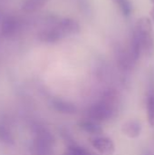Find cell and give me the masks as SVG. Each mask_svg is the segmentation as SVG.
Instances as JSON below:
<instances>
[{
    "mask_svg": "<svg viewBox=\"0 0 154 155\" xmlns=\"http://www.w3.org/2000/svg\"><path fill=\"white\" fill-rule=\"evenodd\" d=\"M115 94L113 92H108L97 103L92 104L87 110V116L89 119L98 123L104 122L113 118L115 114Z\"/></svg>",
    "mask_w": 154,
    "mask_h": 155,
    "instance_id": "obj_1",
    "label": "cell"
},
{
    "mask_svg": "<svg viewBox=\"0 0 154 155\" xmlns=\"http://www.w3.org/2000/svg\"><path fill=\"white\" fill-rule=\"evenodd\" d=\"M133 31L140 39L143 52L147 55H152L154 52V32L151 18L146 16L140 18Z\"/></svg>",
    "mask_w": 154,
    "mask_h": 155,
    "instance_id": "obj_2",
    "label": "cell"
},
{
    "mask_svg": "<svg viewBox=\"0 0 154 155\" xmlns=\"http://www.w3.org/2000/svg\"><path fill=\"white\" fill-rule=\"evenodd\" d=\"M91 143L94 150L103 155H112L115 150L113 142L107 137H95L92 140Z\"/></svg>",
    "mask_w": 154,
    "mask_h": 155,
    "instance_id": "obj_3",
    "label": "cell"
},
{
    "mask_svg": "<svg viewBox=\"0 0 154 155\" xmlns=\"http://www.w3.org/2000/svg\"><path fill=\"white\" fill-rule=\"evenodd\" d=\"M56 25L60 28L65 36L76 35L80 32V25L78 22L72 18H63L58 22Z\"/></svg>",
    "mask_w": 154,
    "mask_h": 155,
    "instance_id": "obj_4",
    "label": "cell"
},
{
    "mask_svg": "<svg viewBox=\"0 0 154 155\" xmlns=\"http://www.w3.org/2000/svg\"><path fill=\"white\" fill-rule=\"evenodd\" d=\"M64 36L65 35L60 30V28L57 25H55L54 27H52V28H49V29H46V30L43 31L40 34L39 38L43 42L56 43V42L60 41L62 38H64Z\"/></svg>",
    "mask_w": 154,
    "mask_h": 155,
    "instance_id": "obj_5",
    "label": "cell"
},
{
    "mask_svg": "<svg viewBox=\"0 0 154 155\" xmlns=\"http://www.w3.org/2000/svg\"><path fill=\"white\" fill-rule=\"evenodd\" d=\"M79 128L85 132L86 134H90L93 135H99L103 133V128L100 124V123L93 121L92 119L86 118L79 122L78 124Z\"/></svg>",
    "mask_w": 154,
    "mask_h": 155,
    "instance_id": "obj_6",
    "label": "cell"
},
{
    "mask_svg": "<svg viewBox=\"0 0 154 155\" xmlns=\"http://www.w3.org/2000/svg\"><path fill=\"white\" fill-rule=\"evenodd\" d=\"M147 118L149 124L154 127V78L152 80L147 96Z\"/></svg>",
    "mask_w": 154,
    "mask_h": 155,
    "instance_id": "obj_7",
    "label": "cell"
},
{
    "mask_svg": "<svg viewBox=\"0 0 154 155\" xmlns=\"http://www.w3.org/2000/svg\"><path fill=\"white\" fill-rule=\"evenodd\" d=\"M142 132V125L138 121L133 120L125 123L123 126V133L130 138H136Z\"/></svg>",
    "mask_w": 154,
    "mask_h": 155,
    "instance_id": "obj_8",
    "label": "cell"
},
{
    "mask_svg": "<svg viewBox=\"0 0 154 155\" xmlns=\"http://www.w3.org/2000/svg\"><path fill=\"white\" fill-rule=\"evenodd\" d=\"M53 106L54 108L59 112V113H63V114H74L76 112V107L70 103L62 101V100H54L53 101Z\"/></svg>",
    "mask_w": 154,
    "mask_h": 155,
    "instance_id": "obj_9",
    "label": "cell"
},
{
    "mask_svg": "<svg viewBox=\"0 0 154 155\" xmlns=\"http://www.w3.org/2000/svg\"><path fill=\"white\" fill-rule=\"evenodd\" d=\"M111 1L119 7V9L121 10L122 14L124 16H129L132 14L133 6L130 0H111Z\"/></svg>",
    "mask_w": 154,
    "mask_h": 155,
    "instance_id": "obj_10",
    "label": "cell"
},
{
    "mask_svg": "<svg viewBox=\"0 0 154 155\" xmlns=\"http://www.w3.org/2000/svg\"><path fill=\"white\" fill-rule=\"evenodd\" d=\"M0 142L6 144L14 143V137L11 131L3 125H0Z\"/></svg>",
    "mask_w": 154,
    "mask_h": 155,
    "instance_id": "obj_11",
    "label": "cell"
},
{
    "mask_svg": "<svg viewBox=\"0 0 154 155\" xmlns=\"http://www.w3.org/2000/svg\"><path fill=\"white\" fill-rule=\"evenodd\" d=\"M48 0H27L25 4V9L28 12L35 11L46 4Z\"/></svg>",
    "mask_w": 154,
    "mask_h": 155,
    "instance_id": "obj_12",
    "label": "cell"
},
{
    "mask_svg": "<svg viewBox=\"0 0 154 155\" xmlns=\"http://www.w3.org/2000/svg\"><path fill=\"white\" fill-rule=\"evenodd\" d=\"M64 155H89V152L82 146L73 144L67 148Z\"/></svg>",
    "mask_w": 154,
    "mask_h": 155,
    "instance_id": "obj_13",
    "label": "cell"
},
{
    "mask_svg": "<svg viewBox=\"0 0 154 155\" xmlns=\"http://www.w3.org/2000/svg\"><path fill=\"white\" fill-rule=\"evenodd\" d=\"M151 20L153 22L154 24V8H152V10L151 11Z\"/></svg>",
    "mask_w": 154,
    "mask_h": 155,
    "instance_id": "obj_14",
    "label": "cell"
},
{
    "mask_svg": "<svg viewBox=\"0 0 154 155\" xmlns=\"http://www.w3.org/2000/svg\"><path fill=\"white\" fill-rule=\"evenodd\" d=\"M151 2L152 3V5H153V8H154V0H151Z\"/></svg>",
    "mask_w": 154,
    "mask_h": 155,
    "instance_id": "obj_15",
    "label": "cell"
},
{
    "mask_svg": "<svg viewBox=\"0 0 154 155\" xmlns=\"http://www.w3.org/2000/svg\"><path fill=\"white\" fill-rule=\"evenodd\" d=\"M145 155H154V154H152V153H147V154Z\"/></svg>",
    "mask_w": 154,
    "mask_h": 155,
    "instance_id": "obj_16",
    "label": "cell"
}]
</instances>
